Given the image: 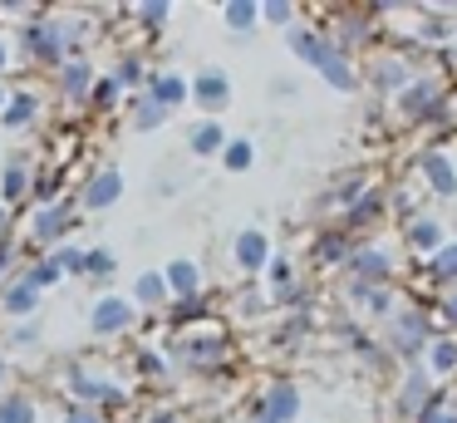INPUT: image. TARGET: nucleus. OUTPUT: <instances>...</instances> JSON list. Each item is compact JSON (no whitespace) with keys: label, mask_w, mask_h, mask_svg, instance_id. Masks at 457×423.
<instances>
[{"label":"nucleus","mask_w":457,"mask_h":423,"mask_svg":"<svg viewBox=\"0 0 457 423\" xmlns=\"http://www.w3.org/2000/svg\"><path fill=\"white\" fill-rule=\"evenodd\" d=\"M168 360L172 369L182 374H197V379H217V374L231 369V360H237V344H231V330L227 320H197L187 325V330H168Z\"/></svg>","instance_id":"f257e3e1"},{"label":"nucleus","mask_w":457,"mask_h":423,"mask_svg":"<svg viewBox=\"0 0 457 423\" xmlns=\"http://www.w3.org/2000/svg\"><path fill=\"white\" fill-rule=\"evenodd\" d=\"M394 114L408 128H453V79L443 69H418L408 89L394 98Z\"/></svg>","instance_id":"f03ea898"},{"label":"nucleus","mask_w":457,"mask_h":423,"mask_svg":"<svg viewBox=\"0 0 457 423\" xmlns=\"http://www.w3.org/2000/svg\"><path fill=\"white\" fill-rule=\"evenodd\" d=\"M437 315H433V300H413V295H403V305L394 310V320L378 330V340H384V350L398 360V369H408V364H423L428 344L437 340Z\"/></svg>","instance_id":"7ed1b4c3"},{"label":"nucleus","mask_w":457,"mask_h":423,"mask_svg":"<svg viewBox=\"0 0 457 423\" xmlns=\"http://www.w3.org/2000/svg\"><path fill=\"white\" fill-rule=\"evenodd\" d=\"M60 384L70 393V403H84V409H99V413H113L129 403V389H123L113 374H99L94 360H70L60 369Z\"/></svg>","instance_id":"20e7f679"},{"label":"nucleus","mask_w":457,"mask_h":423,"mask_svg":"<svg viewBox=\"0 0 457 423\" xmlns=\"http://www.w3.org/2000/svg\"><path fill=\"white\" fill-rule=\"evenodd\" d=\"M79 232V202L74 197H60L50 207H30L25 216V256H50L54 246L74 241Z\"/></svg>","instance_id":"39448f33"},{"label":"nucleus","mask_w":457,"mask_h":423,"mask_svg":"<svg viewBox=\"0 0 457 423\" xmlns=\"http://www.w3.org/2000/svg\"><path fill=\"white\" fill-rule=\"evenodd\" d=\"M21 59L30 69H45V74H54V69L70 59V45H64V30H60V15L54 10H40V15H30L21 25Z\"/></svg>","instance_id":"423d86ee"},{"label":"nucleus","mask_w":457,"mask_h":423,"mask_svg":"<svg viewBox=\"0 0 457 423\" xmlns=\"http://www.w3.org/2000/svg\"><path fill=\"white\" fill-rule=\"evenodd\" d=\"M378 25H384V20H378L369 5H329V15L320 20V30H325V35L335 39V49H345L349 59L364 55V49L374 55Z\"/></svg>","instance_id":"0eeeda50"},{"label":"nucleus","mask_w":457,"mask_h":423,"mask_svg":"<svg viewBox=\"0 0 457 423\" xmlns=\"http://www.w3.org/2000/svg\"><path fill=\"white\" fill-rule=\"evenodd\" d=\"M403 261H408V256L398 251L394 241H384V236H369V241L354 246V256H349V266H345V275H339V281L398 285V275H403Z\"/></svg>","instance_id":"6e6552de"},{"label":"nucleus","mask_w":457,"mask_h":423,"mask_svg":"<svg viewBox=\"0 0 457 423\" xmlns=\"http://www.w3.org/2000/svg\"><path fill=\"white\" fill-rule=\"evenodd\" d=\"M305 413V389H300L290 374H276L261 393H251L246 403V419L251 423H300Z\"/></svg>","instance_id":"1a4fd4ad"},{"label":"nucleus","mask_w":457,"mask_h":423,"mask_svg":"<svg viewBox=\"0 0 457 423\" xmlns=\"http://www.w3.org/2000/svg\"><path fill=\"white\" fill-rule=\"evenodd\" d=\"M437 393H443V384H437L433 374L423 369V364H408V369H398V379H394L388 413H394V423H418Z\"/></svg>","instance_id":"9d476101"},{"label":"nucleus","mask_w":457,"mask_h":423,"mask_svg":"<svg viewBox=\"0 0 457 423\" xmlns=\"http://www.w3.org/2000/svg\"><path fill=\"white\" fill-rule=\"evenodd\" d=\"M339 300L349 305V315L364 325H378L384 330L388 320H394V310L403 305V291L398 285H369V281H345L339 285Z\"/></svg>","instance_id":"9b49d317"},{"label":"nucleus","mask_w":457,"mask_h":423,"mask_svg":"<svg viewBox=\"0 0 457 423\" xmlns=\"http://www.w3.org/2000/svg\"><path fill=\"white\" fill-rule=\"evenodd\" d=\"M388 222H394V216H388V182H369L364 192L345 207V216H339V226H345L349 236H359V241L384 236Z\"/></svg>","instance_id":"f8f14e48"},{"label":"nucleus","mask_w":457,"mask_h":423,"mask_svg":"<svg viewBox=\"0 0 457 423\" xmlns=\"http://www.w3.org/2000/svg\"><path fill=\"white\" fill-rule=\"evenodd\" d=\"M418 74V64L403 55V49H374L369 55V69H364V84L374 98H384V104H394L398 94L408 89V79Z\"/></svg>","instance_id":"ddd939ff"},{"label":"nucleus","mask_w":457,"mask_h":423,"mask_svg":"<svg viewBox=\"0 0 457 423\" xmlns=\"http://www.w3.org/2000/svg\"><path fill=\"white\" fill-rule=\"evenodd\" d=\"M123 192H129V177H123L119 163H99L89 167V173L79 177V192H74V202H79V212H109V207L123 202Z\"/></svg>","instance_id":"4468645a"},{"label":"nucleus","mask_w":457,"mask_h":423,"mask_svg":"<svg viewBox=\"0 0 457 423\" xmlns=\"http://www.w3.org/2000/svg\"><path fill=\"white\" fill-rule=\"evenodd\" d=\"M89 330H94V340H129V334L138 330V305H133L129 295H119V291L94 295Z\"/></svg>","instance_id":"2eb2a0df"},{"label":"nucleus","mask_w":457,"mask_h":423,"mask_svg":"<svg viewBox=\"0 0 457 423\" xmlns=\"http://www.w3.org/2000/svg\"><path fill=\"white\" fill-rule=\"evenodd\" d=\"M413 173L423 177V187L437 202H457V163L443 148H418L413 153Z\"/></svg>","instance_id":"dca6fc26"},{"label":"nucleus","mask_w":457,"mask_h":423,"mask_svg":"<svg viewBox=\"0 0 457 423\" xmlns=\"http://www.w3.org/2000/svg\"><path fill=\"white\" fill-rule=\"evenodd\" d=\"M270 261H276V246H270V236L261 232V226H241V232L231 236V266H237L246 281L266 275Z\"/></svg>","instance_id":"f3484780"},{"label":"nucleus","mask_w":457,"mask_h":423,"mask_svg":"<svg viewBox=\"0 0 457 423\" xmlns=\"http://www.w3.org/2000/svg\"><path fill=\"white\" fill-rule=\"evenodd\" d=\"M398 246H403L408 261H428V256H437L447 246V222L437 212L413 216V222H403V232H398Z\"/></svg>","instance_id":"a211bd4d"},{"label":"nucleus","mask_w":457,"mask_h":423,"mask_svg":"<svg viewBox=\"0 0 457 423\" xmlns=\"http://www.w3.org/2000/svg\"><path fill=\"white\" fill-rule=\"evenodd\" d=\"M354 246H359V236H349L339 222H325L315 236H310V261H315L320 271H339V275H345Z\"/></svg>","instance_id":"6ab92c4d"},{"label":"nucleus","mask_w":457,"mask_h":423,"mask_svg":"<svg viewBox=\"0 0 457 423\" xmlns=\"http://www.w3.org/2000/svg\"><path fill=\"white\" fill-rule=\"evenodd\" d=\"M50 79H54V94H60L70 108H89V94H94V79H99V69H94L89 55H79V59H64V64L54 69Z\"/></svg>","instance_id":"aec40b11"},{"label":"nucleus","mask_w":457,"mask_h":423,"mask_svg":"<svg viewBox=\"0 0 457 423\" xmlns=\"http://www.w3.org/2000/svg\"><path fill=\"white\" fill-rule=\"evenodd\" d=\"M192 104L202 108V118H221L231 108V74L227 69H217V64H207V69H197L192 74Z\"/></svg>","instance_id":"412c9836"},{"label":"nucleus","mask_w":457,"mask_h":423,"mask_svg":"<svg viewBox=\"0 0 457 423\" xmlns=\"http://www.w3.org/2000/svg\"><path fill=\"white\" fill-rule=\"evenodd\" d=\"M35 157L30 153H11L5 163H0V207H21V202H30V187H35Z\"/></svg>","instance_id":"4be33fe9"},{"label":"nucleus","mask_w":457,"mask_h":423,"mask_svg":"<svg viewBox=\"0 0 457 423\" xmlns=\"http://www.w3.org/2000/svg\"><path fill=\"white\" fill-rule=\"evenodd\" d=\"M286 49L295 55V64H305V69H320V64H325V55L335 49V39H329L320 25H310V20H300L295 30H286Z\"/></svg>","instance_id":"5701e85b"},{"label":"nucleus","mask_w":457,"mask_h":423,"mask_svg":"<svg viewBox=\"0 0 457 423\" xmlns=\"http://www.w3.org/2000/svg\"><path fill=\"white\" fill-rule=\"evenodd\" d=\"M40 300L45 295L35 291V285H25V275H11V281L0 285V320H11V325L35 320V315H40Z\"/></svg>","instance_id":"b1692460"},{"label":"nucleus","mask_w":457,"mask_h":423,"mask_svg":"<svg viewBox=\"0 0 457 423\" xmlns=\"http://www.w3.org/2000/svg\"><path fill=\"white\" fill-rule=\"evenodd\" d=\"M162 275H168L172 300H202V295H207V271H202L192 256H172V261L162 266Z\"/></svg>","instance_id":"393cba45"},{"label":"nucleus","mask_w":457,"mask_h":423,"mask_svg":"<svg viewBox=\"0 0 457 423\" xmlns=\"http://www.w3.org/2000/svg\"><path fill=\"white\" fill-rule=\"evenodd\" d=\"M143 94H148L153 104H162L168 114H178L182 104H192V79L178 74V69H153V79H148Z\"/></svg>","instance_id":"a878e982"},{"label":"nucleus","mask_w":457,"mask_h":423,"mask_svg":"<svg viewBox=\"0 0 457 423\" xmlns=\"http://www.w3.org/2000/svg\"><path fill=\"white\" fill-rule=\"evenodd\" d=\"M315 74L325 79L335 94H359V89H364V69H359V59H349L345 49H329L325 64H320Z\"/></svg>","instance_id":"bb28decb"},{"label":"nucleus","mask_w":457,"mask_h":423,"mask_svg":"<svg viewBox=\"0 0 457 423\" xmlns=\"http://www.w3.org/2000/svg\"><path fill=\"white\" fill-rule=\"evenodd\" d=\"M40 118H45V98L35 89H15L5 114H0V128L5 133H25V128H40Z\"/></svg>","instance_id":"cd10ccee"},{"label":"nucleus","mask_w":457,"mask_h":423,"mask_svg":"<svg viewBox=\"0 0 457 423\" xmlns=\"http://www.w3.org/2000/svg\"><path fill=\"white\" fill-rule=\"evenodd\" d=\"M315 330H320L315 310H290V315H280V325L270 330V344H276V350H305V344L315 340Z\"/></svg>","instance_id":"c85d7f7f"},{"label":"nucleus","mask_w":457,"mask_h":423,"mask_svg":"<svg viewBox=\"0 0 457 423\" xmlns=\"http://www.w3.org/2000/svg\"><path fill=\"white\" fill-rule=\"evenodd\" d=\"M413 266L423 271V281H428V291H433V295L453 291V285H457V236H447L443 251L428 256V261H413Z\"/></svg>","instance_id":"c756f323"},{"label":"nucleus","mask_w":457,"mask_h":423,"mask_svg":"<svg viewBox=\"0 0 457 423\" xmlns=\"http://www.w3.org/2000/svg\"><path fill=\"white\" fill-rule=\"evenodd\" d=\"M109 74L119 79L123 94H143V89H148V79H153V64H148V55H143V49H119V59H113Z\"/></svg>","instance_id":"7c9ffc66"},{"label":"nucleus","mask_w":457,"mask_h":423,"mask_svg":"<svg viewBox=\"0 0 457 423\" xmlns=\"http://www.w3.org/2000/svg\"><path fill=\"white\" fill-rule=\"evenodd\" d=\"M129 300L138 305V315L143 310H168L172 305V291H168V275L162 271H138V281H133V291H129Z\"/></svg>","instance_id":"2f4dec72"},{"label":"nucleus","mask_w":457,"mask_h":423,"mask_svg":"<svg viewBox=\"0 0 457 423\" xmlns=\"http://www.w3.org/2000/svg\"><path fill=\"white\" fill-rule=\"evenodd\" d=\"M227 143H231V133H227L221 118H197V123L187 128V153L192 157H221Z\"/></svg>","instance_id":"473e14b6"},{"label":"nucleus","mask_w":457,"mask_h":423,"mask_svg":"<svg viewBox=\"0 0 457 423\" xmlns=\"http://www.w3.org/2000/svg\"><path fill=\"white\" fill-rule=\"evenodd\" d=\"M423 369L433 374L437 384H457V334H437L433 344H428V354H423Z\"/></svg>","instance_id":"72a5a7b5"},{"label":"nucleus","mask_w":457,"mask_h":423,"mask_svg":"<svg viewBox=\"0 0 457 423\" xmlns=\"http://www.w3.org/2000/svg\"><path fill=\"white\" fill-rule=\"evenodd\" d=\"M133 374H138L143 384H168L178 369H172L168 350H158V344H138V350H133Z\"/></svg>","instance_id":"f704fd0d"},{"label":"nucleus","mask_w":457,"mask_h":423,"mask_svg":"<svg viewBox=\"0 0 457 423\" xmlns=\"http://www.w3.org/2000/svg\"><path fill=\"white\" fill-rule=\"evenodd\" d=\"M123 114H129V128H133V133H158V128L172 118L168 108H162V104H153L148 94H129Z\"/></svg>","instance_id":"c9c22d12"},{"label":"nucleus","mask_w":457,"mask_h":423,"mask_svg":"<svg viewBox=\"0 0 457 423\" xmlns=\"http://www.w3.org/2000/svg\"><path fill=\"white\" fill-rule=\"evenodd\" d=\"M0 423H40V399L30 389H5L0 393Z\"/></svg>","instance_id":"e433bc0d"},{"label":"nucleus","mask_w":457,"mask_h":423,"mask_svg":"<svg viewBox=\"0 0 457 423\" xmlns=\"http://www.w3.org/2000/svg\"><path fill=\"white\" fill-rule=\"evenodd\" d=\"M172 10H178L172 0H138V5L123 10V20H133V25L143 30V35H158V30L172 20Z\"/></svg>","instance_id":"4c0bfd02"},{"label":"nucleus","mask_w":457,"mask_h":423,"mask_svg":"<svg viewBox=\"0 0 457 423\" xmlns=\"http://www.w3.org/2000/svg\"><path fill=\"white\" fill-rule=\"evenodd\" d=\"M21 275H25V285H35L40 295L54 291V285L64 281V271H60V261H54V256H25Z\"/></svg>","instance_id":"58836bf2"},{"label":"nucleus","mask_w":457,"mask_h":423,"mask_svg":"<svg viewBox=\"0 0 457 423\" xmlns=\"http://www.w3.org/2000/svg\"><path fill=\"white\" fill-rule=\"evenodd\" d=\"M123 104H129V94H123V89H119V79H113V74H99V79H94V94H89V114L109 118V114H119Z\"/></svg>","instance_id":"ea45409f"},{"label":"nucleus","mask_w":457,"mask_h":423,"mask_svg":"<svg viewBox=\"0 0 457 423\" xmlns=\"http://www.w3.org/2000/svg\"><path fill=\"white\" fill-rule=\"evenodd\" d=\"M221 25H227L231 35H251V30L261 25V0H227V5H221Z\"/></svg>","instance_id":"a19ab883"},{"label":"nucleus","mask_w":457,"mask_h":423,"mask_svg":"<svg viewBox=\"0 0 457 423\" xmlns=\"http://www.w3.org/2000/svg\"><path fill=\"white\" fill-rule=\"evenodd\" d=\"M113 271H119V251L109 246H89V261H84V281L89 285H109Z\"/></svg>","instance_id":"79ce46f5"},{"label":"nucleus","mask_w":457,"mask_h":423,"mask_svg":"<svg viewBox=\"0 0 457 423\" xmlns=\"http://www.w3.org/2000/svg\"><path fill=\"white\" fill-rule=\"evenodd\" d=\"M261 25H270V30H295L300 25V5L295 0H261Z\"/></svg>","instance_id":"37998d69"},{"label":"nucleus","mask_w":457,"mask_h":423,"mask_svg":"<svg viewBox=\"0 0 457 423\" xmlns=\"http://www.w3.org/2000/svg\"><path fill=\"white\" fill-rule=\"evenodd\" d=\"M266 310H270V295L261 291V281L237 285V315H241V320H261Z\"/></svg>","instance_id":"c03bdc74"},{"label":"nucleus","mask_w":457,"mask_h":423,"mask_svg":"<svg viewBox=\"0 0 457 423\" xmlns=\"http://www.w3.org/2000/svg\"><path fill=\"white\" fill-rule=\"evenodd\" d=\"M217 163L227 167V173H251V167H256V143H251V138H231Z\"/></svg>","instance_id":"a18cd8bd"},{"label":"nucleus","mask_w":457,"mask_h":423,"mask_svg":"<svg viewBox=\"0 0 457 423\" xmlns=\"http://www.w3.org/2000/svg\"><path fill=\"white\" fill-rule=\"evenodd\" d=\"M40 340H45L40 315H35V320H21V325H5V354H15V350H35Z\"/></svg>","instance_id":"49530a36"},{"label":"nucleus","mask_w":457,"mask_h":423,"mask_svg":"<svg viewBox=\"0 0 457 423\" xmlns=\"http://www.w3.org/2000/svg\"><path fill=\"white\" fill-rule=\"evenodd\" d=\"M54 261H60V271L64 275H79L84 281V261H89V246H79V241H64V246H54Z\"/></svg>","instance_id":"de8ad7c7"},{"label":"nucleus","mask_w":457,"mask_h":423,"mask_svg":"<svg viewBox=\"0 0 457 423\" xmlns=\"http://www.w3.org/2000/svg\"><path fill=\"white\" fill-rule=\"evenodd\" d=\"M433 315H437V330L443 334H457V285L443 295H433Z\"/></svg>","instance_id":"09e8293b"},{"label":"nucleus","mask_w":457,"mask_h":423,"mask_svg":"<svg viewBox=\"0 0 457 423\" xmlns=\"http://www.w3.org/2000/svg\"><path fill=\"white\" fill-rule=\"evenodd\" d=\"M290 281H300L295 261H290V256H280V251H276V261H270V271H266V291H280V285H290Z\"/></svg>","instance_id":"8fccbe9b"},{"label":"nucleus","mask_w":457,"mask_h":423,"mask_svg":"<svg viewBox=\"0 0 457 423\" xmlns=\"http://www.w3.org/2000/svg\"><path fill=\"white\" fill-rule=\"evenodd\" d=\"M60 423H109V413H99V409H84V403H64Z\"/></svg>","instance_id":"3c124183"},{"label":"nucleus","mask_w":457,"mask_h":423,"mask_svg":"<svg viewBox=\"0 0 457 423\" xmlns=\"http://www.w3.org/2000/svg\"><path fill=\"white\" fill-rule=\"evenodd\" d=\"M270 94H276V98H295V94H300V79L276 74V79H270Z\"/></svg>","instance_id":"603ef678"},{"label":"nucleus","mask_w":457,"mask_h":423,"mask_svg":"<svg viewBox=\"0 0 457 423\" xmlns=\"http://www.w3.org/2000/svg\"><path fill=\"white\" fill-rule=\"evenodd\" d=\"M148 423H187V419H182V409L162 403V409H153V413H148Z\"/></svg>","instance_id":"864d4df0"},{"label":"nucleus","mask_w":457,"mask_h":423,"mask_svg":"<svg viewBox=\"0 0 457 423\" xmlns=\"http://www.w3.org/2000/svg\"><path fill=\"white\" fill-rule=\"evenodd\" d=\"M11 379H15V364H11V354L0 350V393L11 389Z\"/></svg>","instance_id":"5fc2aeb1"},{"label":"nucleus","mask_w":457,"mask_h":423,"mask_svg":"<svg viewBox=\"0 0 457 423\" xmlns=\"http://www.w3.org/2000/svg\"><path fill=\"white\" fill-rule=\"evenodd\" d=\"M11 64H15V45L0 35V79H5V69H11Z\"/></svg>","instance_id":"6e6d98bb"},{"label":"nucleus","mask_w":457,"mask_h":423,"mask_svg":"<svg viewBox=\"0 0 457 423\" xmlns=\"http://www.w3.org/2000/svg\"><path fill=\"white\" fill-rule=\"evenodd\" d=\"M11 222H15L11 207H0V236H11Z\"/></svg>","instance_id":"4d7b16f0"},{"label":"nucleus","mask_w":457,"mask_h":423,"mask_svg":"<svg viewBox=\"0 0 457 423\" xmlns=\"http://www.w3.org/2000/svg\"><path fill=\"white\" fill-rule=\"evenodd\" d=\"M11 94H15V89L5 84V79H0V114H5V104H11Z\"/></svg>","instance_id":"13d9d810"},{"label":"nucleus","mask_w":457,"mask_h":423,"mask_svg":"<svg viewBox=\"0 0 457 423\" xmlns=\"http://www.w3.org/2000/svg\"><path fill=\"white\" fill-rule=\"evenodd\" d=\"M453 118H457V84H453Z\"/></svg>","instance_id":"bf43d9fd"},{"label":"nucleus","mask_w":457,"mask_h":423,"mask_svg":"<svg viewBox=\"0 0 457 423\" xmlns=\"http://www.w3.org/2000/svg\"><path fill=\"white\" fill-rule=\"evenodd\" d=\"M5 241H11V236H0V246H5Z\"/></svg>","instance_id":"052dcab7"}]
</instances>
